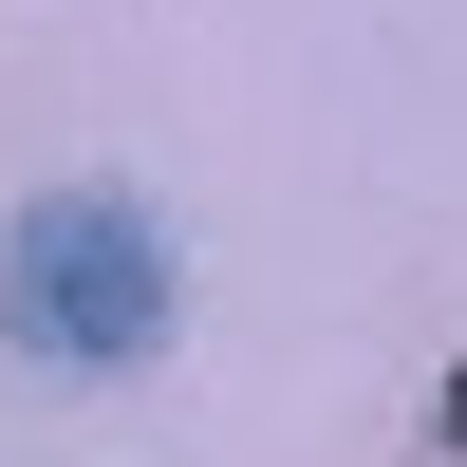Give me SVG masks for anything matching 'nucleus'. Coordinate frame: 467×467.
<instances>
[{
    "label": "nucleus",
    "instance_id": "obj_1",
    "mask_svg": "<svg viewBox=\"0 0 467 467\" xmlns=\"http://www.w3.org/2000/svg\"><path fill=\"white\" fill-rule=\"evenodd\" d=\"M0 318H19L57 374L150 356V337H169V244H150V206H112V187L37 206V224H19V262H0Z\"/></svg>",
    "mask_w": 467,
    "mask_h": 467
},
{
    "label": "nucleus",
    "instance_id": "obj_2",
    "mask_svg": "<svg viewBox=\"0 0 467 467\" xmlns=\"http://www.w3.org/2000/svg\"><path fill=\"white\" fill-rule=\"evenodd\" d=\"M431 449H449V467H467V356H449V393H431Z\"/></svg>",
    "mask_w": 467,
    "mask_h": 467
}]
</instances>
